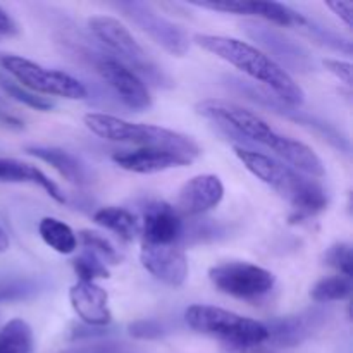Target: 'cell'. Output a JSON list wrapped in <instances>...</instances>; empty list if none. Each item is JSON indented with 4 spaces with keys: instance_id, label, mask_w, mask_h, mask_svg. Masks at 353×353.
Here are the masks:
<instances>
[{
    "instance_id": "obj_1",
    "label": "cell",
    "mask_w": 353,
    "mask_h": 353,
    "mask_svg": "<svg viewBox=\"0 0 353 353\" xmlns=\"http://www.w3.org/2000/svg\"><path fill=\"white\" fill-rule=\"evenodd\" d=\"M196 112L205 119L212 121L217 128L224 131V134L234 138L240 143H245L241 148H247V145L252 143L262 145L281 157L290 168L309 178L316 179L326 174L323 161L309 145L295 138L279 134L278 131L272 130L268 121L262 119L254 110H248L226 100L209 99L202 100L196 105Z\"/></svg>"
},
{
    "instance_id": "obj_2",
    "label": "cell",
    "mask_w": 353,
    "mask_h": 353,
    "mask_svg": "<svg viewBox=\"0 0 353 353\" xmlns=\"http://www.w3.org/2000/svg\"><path fill=\"white\" fill-rule=\"evenodd\" d=\"M195 43L209 54L240 69L248 78L268 86V92H272V95L278 97L288 107L296 109L305 102V93L302 86L261 48L238 38L205 33L195 34Z\"/></svg>"
},
{
    "instance_id": "obj_3",
    "label": "cell",
    "mask_w": 353,
    "mask_h": 353,
    "mask_svg": "<svg viewBox=\"0 0 353 353\" xmlns=\"http://www.w3.org/2000/svg\"><path fill=\"white\" fill-rule=\"evenodd\" d=\"M241 164L264 185L274 190L279 196L292 203L296 217H310L327 207V195L317 179L295 171L278 159L254 148H234Z\"/></svg>"
},
{
    "instance_id": "obj_4",
    "label": "cell",
    "mask_w": 353,
    "mask_h": 353,
    "mask_svg": "<svg viewBox=\"0 0 353 353\" xmlns=\"http://www.w3.org/2000/svg\"><path fill=\"white\" fill-rule=\"evenodd\" d=\"M85 124L93 134L117 143L138 145L140 148H159V150L176 152L195 159L200 155V147L192 137L154 126V124L130 123L121 117L102 112H90L85 116Z\"/></svg>"
},
{
    "instance_id": "obj_5",
    "label": "cell",
    "mask_w": 353,
    "mask_h": 353,
    "mask_svg": "<svg viewBox=\"0 0 353 353\" xmlns=\"http://www.w3.org/2000/svg\"><path fill=\"white\" fill-rule=\"evenodd\" d=\"M185 321L193 331L223 340L238 352H257L268 340V327L261 321L214 305H190Z\"/></svg>"
},
{
    "instance_id": "obj_6",
    "label": "cell",
    "mask_w": 353,
    "mask_h": 353,
    "mask_svg": "<svg viewBox=\"0 0 353 353\" xmlns=\"http://www.w3.org/2000/svg\"><path fill=\"white\" fill-rule=\"evenodd\" d=\"M88 24L92 33L116 55L117 61L131 69L141 81L147 79L159 88L174 86L171 76L148 57L143 47L134 40L131 31L119 19L110 16H93L90 17Z\"/></svg>"
},
{
    "instance_id": "obj_7",
    "label": "cell",
    "mask_w": 353,
    "mask_h": 353,
    "mask_svg": "<svg viewBox=\"0 0 353 353\" xmlns=\"http://www.w3.org/2000/svg\"><path fill=\"white\" fill-rule=\"evenodd\" d=\"M2 68L12 76L17 85L37 95L61 97L68 100H85L88 90L74 76L59 69H48L21 55H2Z\"/></svg>"
},
{
    "instance_id": "obj_8",
    "label": "cell",
    "mask_w": 353,
    "mask_h": 353,
    "mask_svg": "<svg viewBox=\"0 0 353 353\" xmlns=\"http://www.w3.org/2000/svg\"><path fill=\"white\" fill-rule=\"evenodd\" d=\"M209 279L221 293L241 300L268 295L276 278L271 271L250 262H224L209 269Z\"/></svg>"
},
{
    "instance_id": "obj_9",
    "label": "cell",
    "mask_w": 353,
    "mask_h": 353,
    "mask_svg": "<svg viewBox=\"0 0 353 353\" xmlns=\"http://www.w3.org/2000/svg\"><path fill=\"white\" fill-rule=\"evenodd\" d=\"M116 9L121 10L131 23L137 24L143 33H147L155 43L161 45L171 55L183 57L190 50V38L185 30H181L172 21L165 19L150 3L130 0V2L116 3Z\"/></svg>"
},
{
    "instance_id": "obj_10",
    "label": "cell",
    "mask_w": 353,
    "mask_h": 353,
    "mask_svg": "<svg viewBox=\"0 0 353 353\" xmlns=\"http://www.w3.org/2000/svg\"><path fill=\"white\" fill-rule=\"evenodd\" d=\"M245 31L252 40L264 48V54L281 65L286 72H309L314 69L312 55L309 54V50L296 41L290 40L276 28L261 23H247Z\"/></svg>"
},
{
    "instance_id": "obj_11",
    "label": "cell",
    "mask_w": 353,
    "mask_h": 353,
    "mask_svg": "<svg viewBox=\"0 0 353 353\" xmlns=\"http://www.w3.org/2000/svg\"><path fill=\"white\" fill-rule=\"evenodd\" d=\"M100 78L114 90L117 99L130 107L131 110H148L152 107V97L145 83L134 74L131 69L121 64L116 57L107 54H99L93 61Z\"/></svg>"
},
{
    "instance_id": "obj_12",
    "label": "cell",
    "mask_w": 353,
    "mask_h": 353,
    "mask_svg": "<svg viewBox=\"0 0 353 353\" xmlns=\"http://www.w3.org/2000/svg\"><path fill=\"white\" fill-rule=\"evenodd\" d=\"M193 6L202 9L217 10V12L236 14V16H255L269 21L272 24L286 28L303 30L309 23L303 14L296 12L292 7L279 2H257V0H224V2H193Z\"/></svg>"
},
{
    "instance_id": "obj_13",
    "label": "cell",
    "mask_w": 353,
    "mask_h": 353,
    "mask_svg": "<svg viewBox=\"0 0 353 353\" xmlns=\"http://www.w3.org/2000/svg\"><path fill=\"white\" fill-rule=\"evenodd\" d=\"M140 262L155 279L172 288H179L188 279V259L178 245L141 243Z\"/></svg>"
},
{
    "instance_id": "obj_14",
    "label": "cell",
    "mask_w": 353,
    "mask_h": 353,
    "mask_svg": "<svg viewBox=\"0 0 353 353\" xmlns=\"http://www.w3.org/2000/svg\"><path fill=\"white\" fill-rule=\"evenodd\" d=\"M224 199V185L219 176L199 174L186 181L176 199V212L179 216H202L216 209Z\"/></svg>"
},
{
    "instance_id": "obj_15",
    "label": "cell",
    "mask_w": 353,
    "mask_h": 353,
    "mask_svg": "<svg viewBox=\"0 0 353 353\" xmlns=\"http://www.w3.org/2000/svg\"><path fill=\"white\" fill-rule=\"evenodd\" d=\"M141 234V243L176 245L185 236V224L174 207L165 202H154L145 209Z\"/></svg>"
},
{
    "instance_id": "obj_16",
    "label": "cell",
    "mask_w": 353,
    "mask_h": 353,
    "mask_svg": "<svg viewBox=\"0 0 353 353\" xmlns=\"http://www.w3.org/2000/svg\"><path fill=\"white\" fill-rule=\"evenodd\" d=\"M69 302L76 316L90 327H105L112 321L109 295L97 283L78 281L69 290Z\"/></svg>"
},
{
    "instance_id": "obj_17",
    "label": "cell",
    "mask_w": 353,
    "mask_h": 353,
    "mask_svg": "<svg viewBox=\"0 0 353 353\" xmlns=\"http://www.w3.org/2000/svg\"><path fill=\"white\" fill-rule=\"evenodd\" d=\"M112 161L121 169L137 174H155L174 168H185L193 162L186 155L176 154L159 148H137V150H123L112 155Z\"/></svg>"
},
{
    "instance_id": "obj_18",
    "label": "cell",
    "mask_w": 353,
    "mask_h": 353,
    "mask_svg": "<svg viewBox=\"0 0 353 353\" xmlns=\"http://www.w3.org/2000/svg\"><path fill=\"white\" fill-rule=\"evenodd\" d=\"M321 317H324V314L309 312L303 314V316L283 317L279 321H272L271 324H265L269 333L268 340L259 350H262V348L274 350V348L296 347L312 334L314 327L319 326Z\"/></svg>"
},
{
    "instance_id": "obj_19",
    "label": "cell",
    "mask_w": 353,
    "mask_h": 353,
    "mask_svg": "<svg viewBox=\"0 0 353 353\" xmlns=\"http://www.w3.org/2000/svg\"><path fill=\"white\" fill-rule=\"evenodd\" d=\"M26 154L33 155L38 161L52 165L62 178L68 179L69 183L78 186H85L92 181L90 169L86 168L85 162L79 161L76 155L62 150L57 147H28Z\"/></svg>"
},
{
    "instance_id": "obj_20",
    "label": "cell",
    "mask_w": 353,
    "mask_h": 353,
    "mask_svg": "<svg viewBox=\"0 0 353 353\" xmlns=\"http://www.w3.org/2000/svg\"><path fill=\"white\" fill-rule=\"evenodd\" d=\"M0 181L3 183H30L37 185L47 193L48 196L59 203L65 202L64 192L59 188L55 181H52L43 171L33 164L16 161V159H0Z\"/></svg>"
},
{
    "instance_id": "obj_21",
    "label": "cell",
    "mask_w": 353,
    "mask_h": 353,
    "mask_svg": "<svg viewBox=\"0 0 353 353\" xmlns=\"http://www.w3.org/2000/svg\"><path fill=\"white\" fill-rule=\"evenodd\" d=\"M93 221L99 226L116 233L124 241H133L137 240L138 234H141V224L138 217L121 207H103L97 210Z\"/></svg>"
},
{
    "instance_id": "obj_22",
    "label": "cell",
    "mask_w": 353,
    "mask_h": 353,
    "mask_svg": "<svg viewBox=\"0 0 353 353\" xmlns=\"http://www.w3.org/2000/svg\"><path fill=\"white\" fill-rule=\"evenodd\" d=\"M38 233L45 245H48L52 250L61 255L72 254L78 247V238H76L74 231L55 217H43L38 223Z\"/></svg>"
},
{
    "instance_id": "obj_23",
    "label": "cell",
    "mask_w": 353,
    "mask_h": 353,
    "mask_svg": "<svg viewBox=\"0 0 353 353\" xmlns=\"http://www.w3.org/2000/svg\"><path fill=\"white\" fill-rule=\"evenodd\" d=\"M33 352V330L23 319H12L0 330V353Z\"/></svg>"
},
{
    "instance_id": "obj_24",
    "label": "cell",
    "mask_w": 353,
    "mask_h": 353,
    "mask_svg": "<svg viewBox=\"0 0 353 353\" xmlns=\"http://www.w3.org/2000/svg\"><path fill=\"white\" fill-rule=\"evenodd\" d=\"M352 295V278L347 276H330L317 281L310 290V299L317 303L340 302Z\"/></svg>"
},
{
    "instance_id": "obj_25",
    "label": "cell",
    "mask_w": 353,
    "mask_h": 353,
    "mask_svg": "<svg viewBox=\"0 0 353 353\" xmlns=\"http://www.w3.org/2000/svg\"><path fill=\"white\" fill-rule=\"evenodd\" d=\"M76 238H79V243L85 247V250L88 252V254L99 257L103 264H105V262H109V264H119L121 257L119 254H117V250L114 248V245L100 233L85 230Z\"/></svg>"
},
{
    "instance_id": "obj_26",
    "label": "cell",
    "mask_w": 353,
    "mask_h": 353,
    "mask_svg": "<svg viewBox=\"0 0 353 353\" xmlns=\"http://www.w3.org/2000/svg\"><path fill=\"white\" fill-rule=\"evenodd\" d=\"M0 86H2L3 92H6L7 95L12 97L14 100H17V102L24 103V105L31 107V109H34V110L48 112V110H52L55 107L52 100L37 95V93H33V92H30V90L19 86L17 83L9 81L7 78H0Z\"/></svg>"
},
{
    "instance_id": "obj_27",
    "label": "cell",
    "mask_w": 353,
    "mask_h": 353,
    "mask_svg": "<svg viewBox=\"0 0 353 353\" xmlns=\"http://www.w3.org/2000/svg\"><path fill=\"white\" fill-rule=\"evenodd\" d=\"M72 269L79 276V281L95 283L97 279L109 278V269L105 268V264L88 252L72 261Z\"/></svg>"
},
{
    "instance_id": "obj_28",
    "label": "cell",
    "mask_w": 353,
    "mask_h": 353,
    "mask_svg": "<svg viewBox=\"0 0 353 353\" xmlns=\"http://www.w3.org/2000/svg\"><path fill=\"white\" fill-rule=\"evenodd\" d=\"M324 262L330 268L336 269L341 276L352 278L353 272V254L352 247L348 243H336L327 248L324 254Z\"/></svg>"
},
{
    "instance_id": "obj_29",
    "label": "cell",
    "mask_w": 353,
    "mask_h": 353,
    "mask_svg": "<svg viewBox=\"0 0 353 353\" xmlns=\"http://www.w3.org/2000/svg\"><path fill=\"white\" fill-rule=\"evenodd\" d=\"M128 331H130L131 336L138 338V340H155V338H161L165 334L164 324L154 319L137 321V323L130 324Z\"/></svg>"
},
{
    "instance_id": "obj_30",
    "label": "cell",
    "mask_w": 353,
    "mask_h": 353,
    "mask_svg": "<svg viewBox=\"0 0 353 353\" xmlns=\"http://www.w3.org/2000/svg\"><path fill=\"white\" fill-rule=\"evenodd\" d=\"M0 128L7 131H23L24 121L10 109L9 103L0 95Z\"/></svg>"
},
{
    "instance_id": "obj_31",
    "label": "cell",
    "mask_w": 353,
    "mask_h": 353,
    "mask_svg": "<svg viewBox=\"0 0 353 353\" xmlns=\"http://www.w3.org/2000/svg\"><path fill=\"white\" fill-rule=\"evenodd\" d=\"M324 68L336 76L338 79L345 83L347 86H352V64L350 62L340 61V59H324Z\"/></svg>"
},
{
    "instance_id": "obj_32",
    "label": "cell",
    "mask_w": 353,
    "mask_h": 353,
    "mask_svg": "<svg viewBox=\"0 0 353 353\" xmlns=\"http://www.w3.org/2000/svg\"><path fill=\"white\" fill-rule=\"evenodd\" d=\"M19 33V26L16 21L12 19L6 9L0 7V40H7V38H14Z\"/></svg>"
},
{
    "instance_id": "obj_33",
    "label": "cell",
    "mask_w": 353,
    "mask_h": 353,
    "mask_svg": "<svg viewBox=\"0 0 353 353\" xmlns=\"http://www.w3.org/2000/svg\"><path fill=\"white\" fill-rule=\"evenodd\" d=\"M327 7L347 24L348 28H352V10H353V3L348 2V0H336V2H327Z\"/></svg>"
},
{
    "instance_id": "obj_34",
    "label": "cell",
    "mask_w": 353,
    "mask_h": 353,
    "mask_svg": "<svg viewBox=\"0 0 353 353\" xmlns=\"http://www.w3.org/2000/svg\"><path fill=\"white\" fill-rule=\"evenodd\" d=\"M9 245H10L9 236H7L6 231H3L2 228H0V254H3V252L9 250Z\"/></svg>"
}]
</instances>
